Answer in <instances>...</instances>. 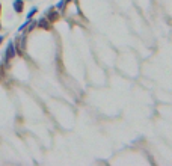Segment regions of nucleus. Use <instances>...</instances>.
I'll list each match as a JSON object with an SVG mask.
<instances>
[{
    "label": "nucleus",
    "mask_w": 172,
    "mask_h": 166,
    "mask_svg": "<svg viewBox=\"0 0 172 166\" xmlns=\"http://www.w3.org/2000/svg\"><path fill=\"white\" fill-rule=\"evenodd\" d=\"M14 9H15V12L17 14H21L23 12V9H24V2L23 0H14Z\"/></svg>",
    "instance_id": "obj_5"
},
{
    "label": "nucleus",
    "mask_w": 172,
    "mask_h": 166,
    "mask_svg": "<svg viewBox=\"0 0 172 166\" xmlns=\"http://www.w3.org/2000/svg\"><path fill=\"white\" fill-rule=\"evenodd\" d=\"M65 2H67V3H68V2H71V0H65Z\"/></svg>",
    "instance_id": "obj_11"
},
{
    "label": "nucleus",
    "mask_w": 172,
    "mask_h": 166,
    "mask_svg": "<svg viewBox=\"0 0 172 166\" xmlns=\"http://www.w3.org/2000/svg\"><path fill=\"white\" fill-rule=\"evenodd\" d=\"M3 38H5V37H2V35H0V44L3 42Z\"/></svg>",
    "instance_id": "obj_8"
},
{
    "label": "nucleus",
    "mask_w": 172,
    "mask_h": 166,
    "mask_svg": "<svg viewBox=\"0 0 172 166\" xmlns=\"http://www.w3.org/2000/svg\"><path fill=\"white\" fill-rule=\"evenodd\" d=\"M0 68H2V67H0ZM0 80H2V70H0Z\"/></svg>",
    "instance_id": "obj_10"
},
{
    "label": "nucleus",
    "mask_w": 172,
    "mask_h": 166,
    "mask_svg": "<svg viewBox=\"0 0 172 166\" xmlns=\"http://www.w3.org/2000/svg\"><path fill=\"white\" fill-rule=\"evenodd\" d=\"M0 15H2V3H0Z\"/></svg>",
    "instance_id": "obj_9"
},
{
    "label": "nucleus",
    "mask_w": 172,
    "mask_h": 166,
    "mask_svg": "<svg viewBox=\"0 0 172 166\" xmlns=\"http://www.w3.org/2000/svg\"><path fill=\"white\" fill-rule=\"evenodd\" d=\"M36 12H38V8H35V6H33V8H32V9H30V11L27 12V17H26V18L30 20V18H32V17L35 15V14H36Z\"/></svg>",
    "instance_id": "obj_7"
},
{
    "label": "nucleus",
    "mask_w": 172,
    "mask_h": 166,
    "mask_svg": "<svg viewBox=\"0 0 172 166\" xmlns=\"http://www.w3.org/2000/svg\"><path fill=\"white\" fill-rule=\"evenodd\" d=\"M26 39H27V33L24 32L20 38L15 39V52H17L20 56L24 55V48H26Z\"/></svg>",
    "instance_id": "obj_2"
},
{
    "label": "nucleus",
    "mask_w": 172,
    "mask_h": 166,
    "mask_svg": "<svg viewBox=\"0 0 172 166\" xmlns=\"http://www.w3.org/2000/svg\"><path fill=\"white\" fill-rule=\"evenodd\" d=\"M15 55H17V52H15L14 41H8V44H6V50H5V57H3L5 65H8V62L12 60V59L15 57Z\"/></svg>",
    "instance_id": "obj_1"
},
{
    "label": "nucleus",
    "mask_w": 172,
    "mask_h": 166,
    "mask_svg": "<svg viewBox=\"0 0 172 166\" xmlns=\"http://www.w3.org/2000/svg\"><path fill=\"white\" fill-rule=\"evenodd\" d=\"M65 6H67V2H65V0H61V2L56 5V9H57V11H62Z\"/></svg>",
    "instance_id": "obj_6"
},
{
    "label": "nucleus",
    "mask_w": 172,
    "mask_h": 166,
    "mask_svg": "<svg viewBox=\"0 0 172 166\" xmlns=\"http://www.w3.org/2000/svg\"><path fill=\"white\" fill-rule=\"evenodd\" d=\"M45 17L49 18L50 23H54V21H57V20H59L61 15H59V11H57V9H56V6H54V8H49V11L45 12Z\"/></svg>",
    "instance_id": "obj_3"
},
{
    "label": "nucleus",
    "mask_w": 172,
    "mask_h": 166,
    "mask_svg": "<svg viewBox=\"0 0 172 166\" xmlns=\"http://www.w3.org/2000/svg\"><path fill=\"white\" fill-rule=\"evenodd\" d=\"M0 30H2V24H0Z\"/></svg>",
    "instance_id": "obj_12"
},
{
    "label": "nucleus",
    "mask_w": 172,
    "mask_h": 166,
    "mask_svg": "<svg viewBox=\"0 0 172 166\" xmlns=\"http://www.w3.org/2000/svg\"><path fill=\"white\" fill-rule=\"evenodd\" d=\"M36 26H38L39 29H45V30H49V29L52 27V23L49 21L47 17H42V18L36 20Z\"/></svg>",
    "instance_id": "obj_4"
}]
</instances>
